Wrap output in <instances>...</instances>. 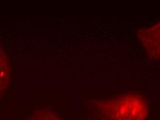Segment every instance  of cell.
<instances>
[{
    "label": "cell",
    "instance_id": "6da1fadb",
    "mask_svg": "<svg viewBox=\"0 0 160 120\" xmlns=\"http://www.w3.org/2000/svg\"><path fill=\"white\" fill-rule=\"evenodd\" d=\"M99 109L107 120H145L148 108L136 95H127L100 104Z\"/></svg>",
    "mask_w": 160,
    "mask_h": 120
},
{
    "label": "cell",
    "instance_id": "7a4b0ae2",
    "mask_svg": "<svg viewBox=\"0 0 160 120\" xmlns=\"http://www.w3.org/2000/svg\"><path fill=\"white\" fill-rule=\"evenodd\" d=\"M139 38L150 57L160 59V22L142 31Z\"/></svg>",
    "mask_w": 160,
    "mask_h": 120
},
{
    "label": "cell",
    "instance_id": "3957f363",
    "mask_svg": "<svg viewBox=\"0 0 160 120\" xmlns=\"http://www.w3.org/2000/svg\"><path fill=\"white\" fill-rule=\"evenodd\" d=\"M10 79V66L4 52L0 47V96L7 88Z\"/></svg>",
    "mask_w": 160,
    "mask_h": 120
},
{
    "label": "cell",
    "instance_id": "277c9868",
    "mask_svg": "<svg viewBox=\"0 0 160 120\" xmlns=\"http://www.w3.org/2000/svg\"><path fill=\"white\" fill-rule=\"evenodd\" d=\"M29 120H62L55 112L47 109L39 110L33 114Z\"/></svg>",
    "mask_w": 160,
    "mask_h": 120
}]
</instances>
